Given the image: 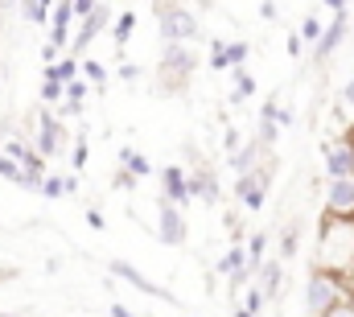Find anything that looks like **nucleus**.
Returning <instances> with one entry per match:
<instances>
[{"mask_svg": "<svg viewBox=\"0 0 354 317\" xmlns=\"http://www.w3.org/2000/svg\"><path fill=\"white\" fill-rule=\"evenodd\" d=\"M256 284L264 289L268 305H272V301L280 297V289H284V264H280V260H264L260 272H256Z\"/></svg>", "mask_w": 354, "mask_h": 317, "instance_id": "obj_14", "label": "nucleus"}, {"mask_svg": "<svg viewBox=\"0 0 354 317\" xmlns=\"http://www.w3.org/2000/svg\"><path fill=\"white\" fill-rule=\"evenodd\" d=\"M58 54H62V46H54V42L41 46V62H58Z\"/></svg>", "mask_w": 354, "mask_h": 317, "instance_id": "obj_39", "label": "nucleus"}, {"mask_svg": "<svg viewBox=\"0 0 354 317\" xmlns=\"http://www.w3.org/2000/svg\"><path fill=\"white\" fill-rule=\"evenodd\" d=\"M83 75L95 82V91H103V87H107V71H103L99 62H83Z\"/></svg>", "mask_w": 354, "mask_h": 317, "instance_id": "obj_31", "label": "nucleus"}, {"mask_svg": "<svg viewBox=\"0 0 354 317\" xmlns=\"http://www.w3.org/2000/svg\"><path fill=\"white\" fill-rule=\"evenodd\" d=\"M0 317H21V314H0Z\"/></svg>", "mask_w": 354, "mask_h": 317, "instance_id": "obj_54", "label": "nucleus"}, {"mask_svg": "<svg viewBox=\"0 0 354 317\" xmlns=\"http://www.w3.org/2000/svg\"><path fill=\"white\" fill-rule=\"evenodd\" d=\"M227 46H231V42H223V37H214V42H210V54H227Z\"/></svg>", "mask_w": 354, "mask_h": 317, "instance_id": "obj_47", "label": "nucleus"}, {"mask_svg": "<svg viewBox=\"0 0 354 317\" xmlns=\"http://www.w3.org/2000/svg\"><path fill=\"white\" fill-rule=\"evenodd\" d=\"M87 227H91V231H103V227H107V219H103L99 210H87Z\"/></svg>", "mask_w": 354, "mask_h": 317, "instance_id": "obj_42", "label": "nucleus"}, {"mask_svg": "<svg viewBox=\"0 0 354 317\" xmlns=\"http://www.w3.org/2000/svg\"><path fill=\"white\" fill-rule=\"evenodd\" d=\"M276 247H280V260H292V255L301 251V223H288V227L280 231V243H276Z\"/></svg>", "mask_w": 354, "mask_h": 317, "instance_id": "obj_19", "label": "nucleus"}, {"mask_svg": "<svg viewBox=\"0 0 354 317\" xmlns=\"http://www.w3.org/2000/svg\"><path fill=\"white\" fill-rule=\"evenodd\" d=\"M268 190H272V161L248 169V173H235V198L243 210H264Z\"/></svg>", "mask_w": 354, "mask_h": 317, "instance_id": "obj_4", "label": "nucleus"}, {"mask_svg": "<svg viewBox=\"0 0 354 317\" xmlns=\"http://www.w3.org/2000/svg\"><path fill=\"white\" fill-rule=\"evenodd\" d=\"M111 276H124L136 293H145V297H153V301H169V305H177V297L169 293V289H161V284H153L145 272H136L128 260H111Z\"/></svg>", "mask_w": 354, "mask_h": 317, "instance_id": "obj_7", "label": "nucleus"}, {"mask_svg": "<svg viewBox=\"0 0 354 317\" xmlns=\"http://www.w3.org/2000/svg\"><path fill=\"white\" fill-rule=\"evenodd\" d=\"M41 194H46V198H62V194H66V181H62V177H46V181H41Z\"/></svg>", "mask_w": 354, "mask_h": 317, "instance_id": "obj_32", "label": "nucleus"}, {"mask_svg": "<svg viewBox=\"0 0 354 317\" xmlns=\"http://www.w3.org/2000/svg\"><path fill=\"white\" fill-rule=\"evenodd\" d=\"M264 260H268V231H256V235L248 239V264H252V272H260Z\"/></svg>", "mask_w": 354, "mask_h": 317, "instance_id": "obj_21", "label": "nucleus"}, {"mask_svg": "<svg viewBox=\"0 0 354 317\" xmlns=\"http://www.w3.org/2000/svg\"><path fill=\"white\" fill-rule=\"evenodd\" d=\"M305 314L309 317H322L330 314L338 301H346V284H342V276L338 272H330V268H317V272H309V280H305Z\"/></svg>", "mask_w": 354, "mask_h": 317, "instance_id": "obj_1", "label": "nucleus"}, {"mask_svg": "<svg viewBox=\"0 0 354 317\" xmlns=\"http://www.w3.org/2000/svg\"><path fill=\"white\" fill-rule=\"evenodd\" d=\"M157 239L169 243V247H181L185 243V210L169 202L165 194L157 198Z\"/></svg>", "mask_w": 354, "mask_h": 317, "instance_id": "obj_5", "label": "nucleus"}, {"mask_svg": "<svg viewBox=\"0 0 354 317\" xmlns=\"http://www.w3.org/2000/svg\"><path fill=\"white\" fill-rule=\"evenodd\" d=\"M115 157H120V165H128V169H132V173L140 177V181H145V177L153 173V161L145 157V153H136V149H120Z\"/></svg>", "mask_w": 354, "mask_h": 317, "instance_id": "obj_18", "label": "nucleus"}, {"mask_svg": "<svg viewBox=\"0 0 354 317\" xmlns=\"http://www.w3.org/2000/svg\"><path fill=\"white\" fill-rule=\"evenodd\" d=\"M198 71V54L189 50V42H165V50H161V91H174V82L181 87V82L189 79Z\"/></svg>", "mask_w": 354, "mask_h": 317, "instance_id": "obj_3", "label": "nucleus"}, {"mask_svg": "<svg viewBox=\"0 0 354 317\" xmlns=\"http://www.w3.org/2000/svg\"><path fill=\"white\" fill-rule=\"evenodd\" d=\"M136 181H140V177H136L128 165H120V169H115V177H111V185H115V190H136Z\"/></svg>", "mask_w": 354, "mask_h": 317, "instance_id": "obj_29", "label": "nucleus"}, {"mask_svg": "<svg viewBox=\"0 0 354 317\" xmlns=\"http://www.w3.org/2000/svg\"><path fill=\"white\" fill-rule=\"evenodd\" d=\"M111 21H115V17H111V4H107V0H99V8H95L91 17H83V25H79V33H75V46H71V54H83L91 42H95V37H99V33L111 25Z\"/></svg>", "mask_w": 354, "mask_h": 317, "instance_id": "obj_9", "label": "nucleus"}, {"mask_svg": "<svg viewBox=\"0 0 354 317\" xmlns=\"http://www.w3.org/2000/svg\"><path fill=\"white\" fill-rule=\"evenodd\" d=\"M260 17H264V21H276V4H272V0H260Z\"/></svg>", "mask_w": 354, "mask_h": 317, "instance_id": "obj_44", "label": "nucleus"}, {"mask_svg": "<svg viewBox=\"0 0 354 317\" xmlns=\"http://www.w3.org/2000/svg\"><path fill=\"white\" fill-rule=\"evenodd\" d=\"M223 145H227V153H235V149H239V132H235V128H227V136H223Z\"/></svg>", "mask_w": 354, "mask_h": 317, "instance_id": "obj_43", "label": "nucleus"}, {"mask_svg": "<svg viewBox=\"0 0 354 317\" xmlns=\"http://www.w3.org/2000/svg\"><path fill=\"white\" fill-rule=\"evenodd\" d=\"M326 173H330V177H346V173H354V141L326 145Z\"/></svg>", "mask_w": 354, "mask_h": 317, "instance_id": "obj_13", "label": "nucleus"}, {"mask_svg": "<svg viewBox=\"0 0 354 317\" xmlns=\"http://www.w3.org/2000/svg\"><path fill=\"white\" fill-rule=\"evenodd\" d=\"M95 8H99V0H75V12H79V21H83V17H91Z\"/></svg>", "mask_w": 354, "mask_h": 317, "instance_id": "obj_37", "label": "nucleus"}, {"mask_svg": "<svg viewBox=\"0 0 354 317\" xmlns=\"http://www.w3.org/2000/svg\"><path fill=\"white\" fill-rule=\"evenodd\" d=\"M189 194L214 206V202L223 198V190H218V177H214V169H194V173H189Z\"/></svg>", "mask_w": 354, "mask_h": 317, "instance_id": "obj_15", "label": "nucleus"}, {"mask_svg": "<svg viewBox=\"0 0 354 317\" xmlns=\"http://www.w3.org/2000/svg\"><path fill=\"white\" fill-rule=\"evenodd\" d=\"M256 95V79L243 71V66H235V91H231V103H243V99H252Z\"/></svg>", "mask_w": 354, "mask_h": 317, "instance_id": "obj_23", "label": "nucleus"}, {"mask_svg": "<svg viewBox=\"0 0 354 317\" xmlns=\"http://www.w3.org/2000/svg\"><path fill=\"white\" fill-rule=\"evenodd\" d=\"M322 317H354V301L346 297V301H338V305H334L330 314H322Z\"/></svg>", "mask_w": 354, "mask_h": 317, "instance_id": "obj_36", "label": "nucleus"}, {"mask_svg": "<svg viewBox=\"0 0 354 317\" xmlns=\"http://www.w3.org/2000/svg\"><path fill=\"white\" fill-rule=\"evenodd\" d=\"M111 317H132V309H124L120 301H111Z\"/></svg>", "mask_w": 354, "mask_h": 317, "instance_id": "obj_48", "label": "nucleus"}, {"mask_svg": "<svg viewBox=\"0 0 354 317\" xmlns=\"http://www.w3.org/2000/svg\"><path fill=\"white\" fill-rule=\"evenodd\" d=\"M66 99V82L62 79H41V103L46 107H58Z\"/></svg>", "mask_w": 354, "mask_h": 317, "instance_id": "obj_24", "label": "nucleus"}, {"mask_svg": "<svg viewBox=\"0 0 354 317\" xmlns=\"http://www.w3.org/2000/svg\"><path fill=\"white\" fill-rule=\"evenodd\" d=\"M276 107H280V103H276V95H272V99H264V107H260V141H264L268 149L276 145V132H280V120H276Z\"/></svg>", "mask_w": 354, "mask_h": 317, "instance_id": "obj_17", "label": "nucleus"}, {"mask_svg": "<svg viewBox=\"0 0 354 317\" xmlns=\"http://www.w3.org/2000/svg\"><path fill=\"white\" fill-rule=\"evenodd\" d=\"M276 120H280V128H292V124H297V120H292V107H284V103L276 107Z\"/></svg>", "mask_w": 354, "mask_h": 317, "instance_id": "obj_40", "label": "nucleus"}, {"mask_svg": "<svg viewBox=\"0 0 354 317\" xmlns=\"http://www.w3.org/2000/svg\"><path fill=\"white\" fill-rule=\"evenodd\" d=\"M189 4H198V8H210V4H214V0H189Z\"/></svg>", "mask_w": 354, "mask_h": 317, "instance_id": "obj_53", "label": "nucleus"}, {"mask_svg": "<svg viewBox=\"0 0 354 317\" xmlns=\"http://www.w3.org/2000/svg\"><path fill=\"white\" fill-rule=\"evenodd\" d=\"M231 62H227V54H210V71H227Z\"/></svg>", "mask_w": 354, "mask_h": 317, "instance_id": "obj_45", "label": "nucleus"}, {"mask_svg": "<svg viewBox=\"0 0 354 317\" xmlns=\"http://www.w3.org/2000/svg\"><path fill=\"white\" fill-rule=\"evenodd\" d=\"M248 54H252V46H248V42H231V46H227V62H231V66H243V62H248Z\"/></svg>", "mask_w": 354, "mask_h": 317, "instance_id": "obj_28", "label": "nucleus"}, {"mask_svg": "<svg viewBox=\"0 0 354 317\" xmlns=\"http://www.w3.org/2000/svg\"><path fill=\"white\" fill-rule=\"evenodd\" d=\"M342 103H346V107H354V79L342 87Z\"/></svg>", "mask_w": 354, "mask_h": 317, "instance_id": "obj_46", "label": "nucleus"}, {"mask_svg": "<svg viewBox=\"0 0 354 317\" xmlns=\"http://www.w3.org/2000/svg\"><path fill=\"white\" fill-rule=\"evenodd\" d=\"M346 21H351L346 12H334V21L326 25V37H322V42L313 46V58H317V62H326V58H330V54H334V50H338L342 42H346V33H354Z\"/></svg>", "mask_w": 354, "mask_h": 317, "instance_id": "obj_10", "label": "nucleus"}, {"mask_svg": "<svg viewBox=\"0 0 354 317\" xmlns=\"http://www.w3.org/2000/svg\"><path fill=\"white\" fill-rule=\"evenodd\" d=\"M62 141H66V132H62V116L46 107V111L37 116V149H41L46 157H58V153H62Z\"/></svg>", "mask_w": 354, "mask_h": 317, "instance_id": "obj_8", "label": "nucleus"}, {"mask_svg": "<svg viewBox=\"0 0 354 317\" xmlns=\"http://www.w3.org/2000/svg\"><path fill=\"white\" fill-rule=\"evenodd\" d=\"M326 4H330V8H334V12H346V8H351V4H346V0H326Z\"/></svg>", "mask_w": 354, "mask_h": 317, "instance_id": "obj_49", "label": "nucleus"}, {"mask_svg": "<svg viewBox=\"0 0 354 317\" xmlns=\"http://www.w3.org/2000/svg\"><path fill=\"white\" fill-rule=\"evenodd\" d=\"M132 29H136V12H120V17H115V25H111V42H115V50H124V46H128Z\"/></svg>", "mask_w": 354, "mask_h": 317, "instance_id": "obj_20", "label": "nucleus"}, {"mask_svg": "<svg viewBox=\"0 0 354 317\" xmlns=\"http://www.w3.org/2000/svg\"><path fill=\"white\" fill-rule=\"evenodd\" d=\"M50 42L62 46V50H71V46H75V33H71L66 25H50Z\"/></svg>", "mask_w": 354, "mask_h": 317, "instance_id": "obj_30", "label": "nucleus"}, {"mask_svg": "<svg viewBox=\"0 0 354 317\" xmlns=\"http://www.w3.org/2000/svg\"><path fill=\"white\" fill-rule=\"evenodd\" d=\"M235 317H256V314H252L248 305H239V309H235Z\"/></svg>", "mask_w": 354, "mask_h": 317, "instance_id": "obj_51", "label": "nucleus"}, {"mask_svg": "<svg viewBox=\"0 0 354 317\" xmlns=\"http://www.w3.org/2000/svg\"><path fill=\"white\" fill-rule=\"evenodd\" d=\"M120 79H124V82H136V79H140V66L124 62V66H120Z\"/></svg>", "mask_w": 354, "mask_h": 317, "instance_id": "obj_41", "label": "nucleus"}, {"mask_svg": "<svg viewBox=\"0 0 354 317\" xmlns=\"http://www.w3.org/2000/svg\"><path fill=\"white\" fill-rule=\"evenodd\" d=\"M21 12H25V21H29V25H41L50 8H46L41 0H21Z\"/></svg>", "mask_w": 354, "mask_h": 317, "instance_id": "obj_27", "label": "nucleus"}, {"mask_svg": "<svg viewBox=\"0 0 354 317\" xmlns=\"http://www.w3.org/2000/svg\"><path fill=\"white\" fill-rule=\"evenodd\" d=\"M0 177H4V181H12V185H21V190H33V194H41V181H46V177L29 173L21 161L8 157V153H0Z\"/></svg>", "mask_w": 354, "mask_h": 317, "instance_id": "obj_12", "label": "nucleus"}, {"mask_svg": "<svg viewBox=\"0 0 354 317\" xmlns=\"http://www.w3.org/2000/svg\"><path fill=\"white\" fill-rule=\"evenodd\" d=\"M161 194L185 210V206H189V198H194V194H189V173H181L177 165H165V169H161Z\"/></svg>", "mask_w": 354, "mask_h": 317, "instance_id": "obj_11", "label": "nucleus"}, {"mask_svg": "<svg viewBox=\"0 0 354 317\" xmlns=\"http://www.w3.org/2000/svg\"><path fill=\"white\" fill-rule=\"evenodd\" d=\"M87 91H91V87L83 79H71V82H66V99H75V103H83V99H87Z\"/></svg>", "mask_w": 354, "mask_h": 317, "instance_id": "obj_33", "label": "nucleus"}, {"mask_svg": "<svg viewBox=\"0 0 354 317\" xmlns=\"http://www.w3.org/2000/svg\"><path fill=\"white\" fill-rule=\"evenodd\" d=\"M157 29H161V42H194L202 33V21L181 0H157Z\"/></svg>", "mask_w": 354, "mask_h": 317, "instance_id": "obj_2", "label": "nucleus"}, {"mask_svg": "<svg viewBox=\"0 0 354 317\" xmlns=\"http://www.w3.org/2000/svg\"><path fill=\"white\" fill-rule=\"evenodd\" d=\"M297 33H301V37H305V42H309V46H317V42H322V37H326V21H317V17H305V21H301V29H297Z\"/></svg>", "mask_w": 354, "mask_h": 317, "instance_id": "obj_25", "label": "nucleus"}, {"mask_svg": "<svg viewBox=\"0 0 354 317\" xmlns=\"http://www.w3.org/2000/svg\"><path fill=\"white\" fill-rule=\"evenodd\" d=\"M326 215L330 219H354V173L330 177V185H326Z\"/></svg>", "mask_w": 354, "mask_h": 317, "instance_id": "obj_6", "label": "nucleus"}, {"mask_svg": "<svg viewBox=\"0 0 354 317\" xmlns=\"http://www.w3.org/2000/svg\"><path fill=\"white\" fill-rule=\"evenodd\" d=\"M12 4H21V0H0V12H8Z\"/></svg>", "mask_w": 354, "mask_h": 317, "instance_id": "obj_52", "label": "nucleus"}, {"mask_svg": "<svg viewBox=\"0 0 354 317\" xmlns=\"http://www.w3.org/2000/svg\"><path fill=\"white\" fill-rule=\"evenodd\" d=\"M54 111H58L62 120H71V116H83V103H75V99H62V103H58Z\"/></svg>", "mask_w": 354, "mask_h": 317, "instance_id": "obj_35", "label": "nucleus"}, {"mask_svg": "<svg viewBox=\"0 0 354 317\" xmlns=\"http://www.w3.org/2000/svg\"><path fill=\"white\" fill-rule=\"evenodd\" d=\"M301 50H305V37H301V33H288V54L301 58Z\"/></svg>", "mask_w": 354, "mask_h": 317, "instance_id": "obj_38", "label": "nucleus"}, {"mask_svg": "<svg viewBox=\"0 0 354 317\" xmlns=\"http://www.w3.org/2000/svg\"><path fill=\"white\" fill-rule=\"evenodd\" d=\"M17 276V268H0V280H12Z\"/></svg>", "mask_w": 354, "mask_h": 317, "instance_id": "obj_50", "label": "nucleus"}, {"mask_svg": "<svg viewBox=\"0 0 354 317\" xmlns=\"http://www.w3.org/2000/svg\"><path fill=\"white\" fill-rule=\"evenodd\" d=\"M243 264H248V251H243V243H235V247L214 264V272H218V276H231V272H235V268H243Z\"/></svg>", "mask_w": 354, "mask_h": 317, "instance_id": "obj_22", "label": "nucleus"}, {"mask_svg": "<svg viewBox=\"0 0 354 317\" xmlns=\"http://www.w3.org/2000/svg\"><path fill=\"white\" fill-rule=\"evenodd\" d=\"M75 17H79V12H75V0H58L54 12H50V25H66V29H71Z\"/></svg>", "mask_w": 354, "mask_h": 317, "instance_id": "obj_26", "label": "nucleus"}, {"mask_svg": "<svg viewBox=\"0 0 354 317\" xmlns=\"http://www.w3.org/2000/svg\"><path fill=\"white\" fill-rule=\"evenodd\" d=\"M264 149H268V145L260 141V136H256V141H248L243 149H235V153H231V169H235V173H248V169H256V165L268 157Z\"/></svg>", "mask_w": 354, "mask_h": 317, "instance_id": "obj_16", "label": "nucleus"}, {"mask_svg": "<svg viewBox=\"0 0 354 317\" xmlns=\"http://www.w3.org/2000/svg\"><path fill=\"white\" fill-rule=\"evenodd\" d=\"M71 165L83 173V165H87V136H79V145H75V153H71Z\"/></svg>", "mask_w": 354, "mask_h": 317, "instance_id": "obj_34", "label": "nucleus"}]
</instances>
